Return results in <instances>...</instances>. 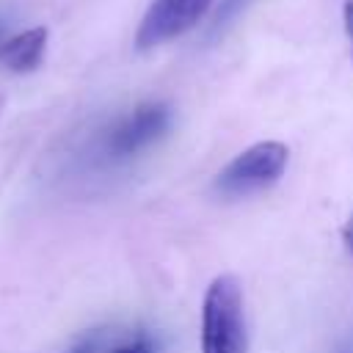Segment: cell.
Masks as SVG:
<instances>
[{
  "label": "cell",
  "mask_w": 353,
  "mask_h": 353,
  "mask_svg": "<svg viewBox=\"0 0 353 353\" xmlns=\"http://www.w3.org/2000/svg\"><path fill=\"white\" fill-rule=\"evenodd\" d=\"M245 303L237 276H215L201 301V353H245Z\"/></svg>",
  "instance_id": "1"
},
{
  "label": "cell",
  "mask_w": 353,
  "mask_h": 353,
  "mask_svg": "<svg viewBox=\"0 0 353 353\" xmlns=\"http://www.w3.org/2000/svg\"><path fill=\"white\" fill-rule=\"evenodd\" d=\"M287 160H290V149L281 141L251 143L215 176L212 188L226 199H240V196L265 190L281 179Z\"/></svg>",
  "instance_id": "2"
},
{
  "label": "cell",
  "mask_w": 353,
  "mask_h": 353,
  "mask_svg": "<svg viewBox=\"0 0 353 353\" xmlns=\"http://www.w3.org/2000/svg\"><path fill=\"white\" fill-rule=\"evenodd\" d=\"M210 6L212 0H152L138 25L135 47L152 50L188 33L210 11Z\"/></svg>",
  "instance_id": "3"
},
{
  "label": "cell",
  "mask_w": 353,
  "mask_h": 353,
  "mask_svg": "<svg viewBox=\"0 0 353 353\" xmlns=\"http://www.w3.org/2000/svg\"><path fill=\"white\" fill-rule=\"evenodd\" d=\"M168 121H171V108L165 102H141L110 127L105 138V149L110 157H132L141 149H146L152 141H157L168 130Z\"/></svg>",
  "instance_id": "4"
},
{
  "label": "cell",
  "mask_w": 353,
  "mask_h": 353,
  "mask_svg": "<svg viewBox=\"0 0 353 353\" xmlns=\"http://www.w3.org/2000/svg\"><path fill=\"white\" fill-rule=\"evenodd\" d=\"M44 50H47V28L36 25L8 36V41L0 47V63L14 74H28L39 69Z\"/></svg>",
  "instance_id": "5"
},
{
  "label": "cell",
  "mask_w": 353,
  "mask_h": 353,
  "mask_svg": "<svg viewBox=\"0 0 353 353\" xmlns=\"http://www.w3.org/2000/svg\"><path fill=\"white\" fill-rule=\"evenodd\" d=\"M99 345H102V331H88L80 339H74V345L66 353H99Z\"/></svg>",
  "instance_id": "6"
},
{
  "label": "cell",
  "mask_w": 353,
  "mask_h": 353,
  "mask_svg": "<svg viewBox=\"0 0 353 353\" xmlns=\"http://www.w3.org/2000/svg\"><path fill=\"white\" fill-rule=\"evenodd\" d=\"M105 353H154L149 339H135V342H127V345H119V347H110Z\"/></svg>",
  "instance_id": "7"
},
{
  "label": "cell",
  "mask_w": 353,
  "mask_h": 353,
  "mask_svg": "<svg viewBox=\"0 0 353 353\" xmlns=\"http://www.w3.org/2000/svg\"><path fill=\"white\" fill-rule=\"evenodd\" d=\"M243 6V0H223V8H221V14H218V19H215V25H221V22H226L237 8Z\"/></svg>",
  "instance_id": "8"
},
{
  "label": "cell",
  "mask_w": 353,
  "mask_h": 353,
  "mask_svg": "<svg viewBox=\"0 0 353 353\" xmlns=\"http://www.w3.org/2000/svg\"><path fill=\"white\" fill-rule=\"evenodd\" d=\"M342 240H345V248L353 254V212H350V218H347V223L342 229Z\"/></svg>",
  "instance_id": "9"
},
{
  "label": "cell",
  "mask_w": 353,
  "mask_h": 353,
  "mask_svg": "<svg viewBox=\"0 0 353 353\" xmlns=\"http://www.w3.org/2000/svg\"><path fill=\"white\" fill-rule=\"evenodd\" d=\"M345 28H347V36L353 41V0L345 3Z\"/></svg>",
  "instance_id": "10"
},
{
  "label": "cell",
  "mask_w": 353,
  "mask_h": 353,
  "mask_svg": "<svg viewBox=\"0 0 353 353\" xmlns=\"http://www.w3.org/2000/svg\"><path fill=\"white\" fill-rule=\"evenodd\" d=\"M8 36H11V33H8V19H6V17H0V47L8 41Z\"/></svg>",
  "instance_id": "11"
}]
</instances>
